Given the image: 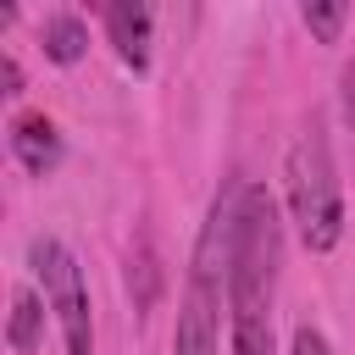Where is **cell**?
<instances>
[{
  "label": "cell",
  "instance_id": "6da1fadb",
  "mask_svg": "<svg viewBox=\"0 0 355 355\" xmlns=\"http://www.w3.org/2000/svg\"><path fill=\"white\" fill-rule=\"evenodd\" d=\"M288 205H294L305 250L327 255L344 233V200H338V172H333V155H327V139L316 122L288 150Z\"/></svg>",
  "mask_w": 355,
  "mask_h": 355
},
{
  "label": "cell",
  "instance_id": "7a4b0ae2",
  "mask_svg": "<svg viewBox=\"0 0 355 355\" xmlns=\"http://www.w3.org/2000/svg\"><path fill=\"white\" fill-rule=\"evenodd\" d=\"M33 255V272L44 277V300L61 322V338H67V355H94V322H89V288H83V272L72 261V250L50 233H39L28 244Z\"/></svg>",
  "mask_w": 355,
  "mask_h": 355
},
{
  "label": "cell",
  "instance_id": "3957f363",
  "mask_svg": "<svg viewBox=\"0 0 355 355\" xmlns=\"http://www.w3.org/2000/svg\"><path fill=\"white\" fill-rule=\"evenodd\" d=\"M222 294L205 277H189L183 311H178V333H172V355H216L222 344Z\"/></svg>",
  "mask_w": 355,
  "mask_h": 355
},
{
  "label": "cell",
  "instance_id": "277c9868",
  "mask_svg": "<svg viewBox=\"0 0 355 355\" xmlns=\"http://www.w3.org/2000/svg\"><path fill=\"white\" fill-rule=\"evenodd\" d=\"M11 155H17L33 178L55 172V166H61V133H55V122H50L44 111H22V116H11Z\"/></svg>",
  "mask_w": 355,
  "mask_h": 355
},
{
  "label": "cell",
  "instance_id": "5b68a950",
  "mask_svg": "<svg viewBox=\"0 0 355 355\" xmlns=\"http://www.w3.org/2000/svg\"><path fill=\"white\" fill-rule=\"evenodd\" d=\"M105 33H111L116 55H122L133 72L150 67V6H139V0H116V6H105Z\"/></svg>",
  "mask_w": 355,
  "mask_h": 355
},
{
  "label": "cell",
  "instance_id": "8992f818",
  "mask_svg": "<svg viewBox=\"0 0 355 355\" xmlns=\"http://www.w3.org/2000/svg\"><path fill=\"white\" fill-rule=\"evenodd\" d=\"M233 311V355H272V305H227Z\"/></svg>",
  "mask_w": 355,
  "mask_h": 355
},
{
  "label": "cell",
  "instance_id": "52a82bcc",
  "mask_svg": "<svg viewBox=\"0 0 355 355\" xmlns=\"http://www.w3.org/2000/svg\"><path fill=\"white\" fill-rule=\"evenodd\" d=\"M39 327H44V305H39V294L17 288V294H11V322H6V344H11L17 355H33V349H39Z\"/></svg>",
  "mask_w": 355,
  "mask_h": 355
},
{
  "label": "cell",
  "instance_id": "ba28073f",
  "mask_svg": "<svg viewBox=\"0 0 355 355\" xmlns=\"http://www.w3.org/2000/svg\"><path fill=\"white\" fill-rule=\"evenodd\" d=\"M39 39H44V55H50L55 67H72V61H83V50H89V28H83L78 17H50Z\"/></svg>",
  "mask_w": 355,
  "mask_h": 355
},
{
  "label": "cell",
  "instance_id": "9c48e42d",
  "mask_svg": "<svg viewBox=\"0 0 355 355\" xmlns=\"http://www.w3.org/2000/svg\"><path fill=\"white\" fill-rule=\"evenodd\" d=\"M300 17H305V28H311L322 44H338V33H344V22H349V6H316V0H311Z\"/></svg>",
  "mask_w": 355,
  "mask_h": 355
},
{
  "label": "cell",
  "instance_id": "30bf717a",
  "mask_svg": "<svg viewBox=\"0 0 355 355\" xmlns=\"http://www.w3.org/2000/svg\"><path fill=\"white\" fill-rule=\"evenodd\" d=\"M288 355H333V349H327V338L316 327H294V349Z\"/></svg>",
  "mask_w": 355,
  "mask_h": 355
},
{
  "label": "cell",
  "instance_id": "8fae6325",
  "mask_svg": "<svg viewBox=\"0 0 355 355\" xmlns=\"http://www.w3.org/2000/svg\"><path fill=\"white\" fill-rule=\"evenodd\" d=\"M344 116H349V128H355V61L344 67Z\"/></svg>",
  "mask_w": 355,
  "mask_h": 355
},
{
  "label": "cell",
  "instance_id": "7c38bea8",
  "mask_svg": "<svg viewBox=\"0 0 355 355\" xmlns=\"http://www.w3.org/2000/svg\"><path fill=\"white\" fill-rule=\"evenodd\" d=\"M0 78H6V94H17V89H22V72H17V61H11V55L0 61Z\"/></svg>",
  "mask_w": 355,
  "mask_h": 355
}]
</instances>
